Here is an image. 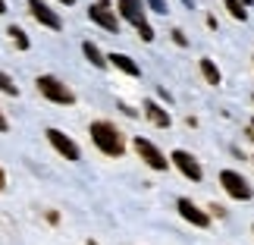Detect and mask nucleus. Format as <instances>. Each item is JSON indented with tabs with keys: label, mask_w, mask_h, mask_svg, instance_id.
<instances>
[{
	"label": "nucleus",
	"mask_w": 254,
	"mask_h": 245,
	"mask_svg": "<svg viewBox=\"0 0 254 245\" xmlns=\"http://www.w3.org/2000/svg\"><path fill=\"white\" fill-rule=\"evenodd\" d=\"M0 91H6V94H13V97L19 94V88L13 85V79H9L6 73H0Z\"/></svg>",
	"instance_id": "obj_17"
},
{
	"label": "nucleus",
	"mask_w": 254,
	"mask_h": 245,
	"mask_svg": "<svg viewBox=\"0 0 254 245\" xmlns=\"http://www.w3.org/2000/svg\"><path fill=\"white\" fill-rule=\"evenodd\" d=\"M251 97H254V94H251Z\"/></svg>",
	"instance_id": "obj_33"
},
{
	"label": "nucleus",
	"mask_w": 254,
	"mask_h": 245,
	"mask_svg": "<svg viewBox=\"0 0 254 245\" xmlns=\"http://www.w3.org/2000/svg\"><path fill=\"white\" fill-rule=\"evenodd\" d=\"M82 51H85V57H88V60H91V63L97 66V70H104V66H107V57H104L101 51H97V44L85 41V44H82Z\"/></svg>",
	"instance_id": "obj_14"
},
{
	"label": "nucleus",
	"mask_w": 254,
	"mask_h": 245,
	"mask_svg": "<svg viewBox=\"0 0 254 245\" xmlns=\"http://www.w3.org/2000/svg\"><path fill=\"white\" fill-rule=\"evenodd\" d=\"M88 19H91V22H97L101 28H107V32L120 35V16L110 9V0H97L94 6H88Z\"/></svg>",
	"instance_id": "obj_4"
},
{
	"label": "nucleus",
	"mask_w": 254,
	"mask_h": 245,
	"mask_svg": "<svg viewBox=\"0 0 254 245\" xmlns=\"http://www.w3.org/2000/svg\"><path fill=\"white\" fill-rule=\"evenodd\" d=\"M38 91H41L47 101H54V104H72L75 101V94H72V88L69 85H63L57 76H38Z\"/></svg>",
	"instance_id": "obj_2"
},
{
	"label": "nucleus",
	"mask_w": 254,
	"mask_h": 245,
	"mask_svg": "<svg viewBox=\"0 0 254 245\" xmlns=\"http://www.w3.org/2000/svg\"><path fill=\"white\" fill-rule=\"evenodd\" d=\"M239 3H242V6H254V0H239Z\"/></svg>",
	"instance_id": "obj_25"
},
{
	"label": "nucleus",
	"mask_w": 254,
	"mask_h": 245,
	"mask_svg": "<svg viewBox=\"0 0 254 245\" xmlns=\"http://www.w3.org/2000/svg\"><path fill=\"white\" fill-rule=\"evenodd\" d=\"M144 116L157 126V129H167V126L173 123V116H170V110H163V107L157 104V101H144Z\"/></svg>",
	"instance_id": "obj_11"
},
{
	"label": "nucleus",
	"mask_w": 254,
	"mask_h": 245,
	"mask_svg": "<svg viewBox=\"0 0 254 245\" xmlns=\"http://www.w3.org/2000/svg\"><path fill=\"white\" fill-rule=\"evenodd\" d=\"M251 233H254V227H251Z\"/></svg>",
	"instance_id": "obj_30"
},
{
	"label": "nucleus",
	"mask_w": 254,
	"mask_h": 245,
	"mask_svg": "<svg viewBox=\"0 0 254 245\" xmlns=\"http://www.w3.org/2000/svg\"><path fill=\"white\" fill-rule=\"evenodd\" d=\"M170 163L185 176V179H191V182H201V179H204L201 163L194 161V154H189V151H182V148H179V151H173V154H170Z\"/></svg>",
	"instance_id": "obj_5"
},
{
	"label": "nucleus",
	"mask_w": 254,
	"mask_h": 245,
	"mask_svg": "<svg viewBox=\"0 0 254 245\" xmlns=\"http://www.w3.org/2000/svg\"><path fill=\"white\" fill-rule=\"evenodd\" d=\"M251 161H254V158H251Z\"/></svg>",
	"instance_id": "obj_32"
},
{
	"label": "nucleus",
	"mask_w": 254,
	"mask_h": 245,
	"mask_svg": "<svg viewBox=\"0 0 254 245\" xmlns=\"http://www.w3.org/2000/svg\"><path fill=\"white\" fill-rule=\"evenodd\" d=\"M207 211H210V214H217V217H226V208H223V204H210Z\"/></svg>",
	"instance_id": "obj_21"
},
{
	"label": "nucleus",
	"mask_w": 254,
	"mask_h": 245,
	"mask_svg": "<svg viewBox=\"0 0 254 245\" xmlns=\"http://www.w3.org/2000/svg\"><path fill=\"white\" fill-rule=\"evenodd\" d=\"M28 13H32V16H35V19H38L41 25L54 28V32H60V28H63V19L57 16L54 9L44 3V0H28Z\"/></svg>",
	"instance_id": "obj_9"
},
{
	"label": "nucleus",
	"mask_w": 254,
	"mask_h": 245,
	"mask_svg": "<svg viewBox=\"0 0 254 245\" xmlns=\"http://www.w3.org/2000/svg\"><path fill=\"white\" fill-rule=\"evenodd\" d=\"M135 151H138V158H141L144 163H148L151 170H167V166H170L167 154H163V151H160V148H157V145H154V142L141 139V135H138V139H135Z\"/></svg>",
	"instance_id": "obj_6"
},
{
	"label": "nucleus",
	"mask_w": 254,
	"mask_h": 245,
	"mask_svg": "<svg viewBox=\"0 0 254 245\" xmlns=\"http://www.w3.org/2000/svg\"><path fill=\"white\" fill-rule=\"evenodd\" d=\"M144 6H151L154 13H163V16H167V9H170L167 0H144Z\"/></svg>",
	"instance_id": "obj_18"
},
{
	"label": "nucleus",
	"mask_w": 254,
	"mask_h": 245,
	"mask_svg": "<svg viewBox=\"0 0 254 245\" xmlns=\"http://www.w3.org/2000/svg\"><path fill=\"white\" fill-rule=\"evenodd\" d=\"M116 3H120V16L126 22H132V25L148 22L144 19V0H116Z\"/></svg>",
	"instance_id": "obj_10"
},
{
	"label": "nucleus",
	"mask_w": 254,
	"mask_h": 245,
	"mask_svg": "<svg viewBox=\"0 0 254 245\" xmlns=\"http://www.w3.org/2000/svg\"><path fill=\"white\" fill-rule=\"evenodd\" d=\"M223 3H226V9H229V16L232 19H239V22H245L248 19V9L239 3V0H223Z\"/></svg>",
	"instance_id": "obj_15"
},
{
	"label": "nucleus",
	"mask_w": 254,
	"mask_h": 245,
	"mask_svg": "<svg viewBox=\"0 0 254 245\" xmlns=\"http://www.w3.org/2000/svg\"><path fill=\"white\" fill-rule=\"evenodd\" d=\"M248 139H251V142H254V120H251V123H248Z\"/></svg>",
	"instance_id": "obj_24"
},
{
	"label": "nucleus",
	"mask_w": 254,
	"mask_h": 245,
	"mask_svg": "<svg viewBox=\"0 0 254 245\" xmlns=\"http://www.w3.org/2000/svg\"><path fill=\"white\" fill-rule=\"evenodd\" d=\"M138 28V35H141V41H154V28L148 22H141V25H135Z\"/></svg>",
	"instance_id": "obj_19"
},
{
	"label": "nucleus",
	"mask_w": 254,
	"mask_h": 245,
	"mask_svg": "<svg viewBox=\"0 0 254 245\" xmlns=\"http://www.w3.org/2000/svg\"><path fill=\"white\" fill-rule=\"evenodd\" d=\"M88 245H97V242H88Z\"/></svg>",
	"instance_id": "obj_29"
},
{
	"label": "nucleus",
	"mask_w": 254,
	"mask_h": 245,
	"mask_svg": "<svg viewBox=\"0 0 254 245\" xmlns=\"http://www.w3.org/2000/svg\"><path fill=\"white\" fill-rule=\"evenodd\" d=\"M176 208H179V214L191 223V227H198V230L210 227V214H207V211H201L191 198H179V201H176Z\"/></svg>",
	"instance_id": "obj_8"
},
{
	"label": "nucleus",
	"mask_w": 254,
	"mask_h": 245,
	"mask_svg": "<svg viewBox=\"0 0 254 245\" xmlns=\"http://www.w3.org/2000/svg\"><path fill=\"white\" fill-rule=\"evenodd\" d=\"M9 129V123H6V116H3V110H0V132H6Z\"/></svg>",
	"instance_id": "obj_22"
},
{
	"label": "nucleus",
	"mask_w": 254,
	"mask_h": 245,
	"mask_svg": "<svg viewBox=\"0 0 254 245\" xmlns=\"http://www.w3.org/2000/svg\"><path fill=\"white\" fill-rule=\"evenodd\" d=\"M251 60H254V57H251Z\"/></svg>",
	"instance_id": "obj_31"
},
{
	"label": "nucleus",
	"mask_w": 254,
	"mask_h": 245,
	"mask_svg": "<svg viewBox=\"0 0 254 245\" xmlns=\"http://www.w3.org/2000/svg\"><path fill=\"white\" fill-rule=\"evenodd\" d=\"M6 35L16 41V47H19V51H28V38H25V32H22L19 25H9V32H6Z\"/></svg>",
	"instance_id": "obj_16"
},
{
	"label": "nucleus",
	"mask_w": 254,
	"mask_h": 245,
	"mask_svg": "<svg viewBox=\"0 0 254 245\" xmlns=\"http://www.w3.org/2000/svg\"><path fill=\"white\" fill-rule=\"evenodd\" d=\"M185 3H189V6H194V0H185Z\"/></svg>",
	"instance_id": "obj_28"
},
{
	"label": "nucleus",
	"mask_w": 254,
	"mask_h": 245,
	"mask_svg": "<svg viewBox=\"0 0 254 245\" xmlns=\"http://www.w3.org/2000/svg\"><path fill=\"white\" fill-rule=\"evenodd\" d=\"M220 185L226 189L229 198H236V201H248L251 195H254L251 182H248L242 173H236V170H223V173H220Z\"/></svg>",
	"instance_id": "obj_3"
},
{
	"label": "nucleus",
	"mask_w": 254,
	"mask_h": 245,
	"mask_svg": "<svg viewBox=\"0 0 254 245\" xmlns=\"http://www.w3.org/2000/svg\"><path fill=\"white\" fill-rule=\"evenodd\" d=\"M173 41L179 44V47H185V44H189V38H185V32H182V28H173Z\"/></svg>",
	"instance_id": "obj_20"
},
{
	"label": "nucleus",
	"mask_w": 254,
	"mask_h": 245,
	"mask_svg": "<svg viewBox=\"0 0 254 245\" xmlns=\"http://www.w3.org/2000/svg\"><path fill=\"white\" fill-rule=\"evenodd\" d=\"M44 135H47V142H51L54 148H57V154H63L66 161H79V158H82L79 145H75V142H72L66 132H60V129H47Z\"/></svg>",
	"instance_id": "obj_7"
},
{
	"label": "nucleus",
	"mask_w": 254,
	"mask_h": 245,
	"mask_svg": "<svg viewBox=\"0 0 254 245\" xmlns=\"http://www.w3.org/2000/svg\"><path fill=\"white\" fill-rule=\"evenodd\" d=\"M107 63L116 66V70H123L126 76H138V73H141V70H138V63H135L129 54H110V57H107Z\"/></svg>",
	"instance_id": "obj_12"
},
{
	"label": "nucleus",
	"mask_w": 254,
	"mask_h": 245,
	"mask_svg": "<svg viewBox=\"0 0 254 245\" xmlns=\"http://www.w3.org/2000/svg\"><path fill=\"white\" fill-rule=\"evenodd\" d=\"M6 13V3H3V0H0V16H3Z\"/></svg>",
	"instance_id": "obj_26"
},
{
	"label": "nucleus",
	"mask_w": 254,
	"mask_h": 245,
	"mask_svg": "<svg viewBox=\"0 0 254 245\" xmlns=\"http://www.w3.org/2000/svg\"><path fill=\"white\" fill-rule=\"evenodd\" d=\"M60 3H66V6H69V3H72V0H60Z\"/></svg>",
	"instance_id": "obj_27"
},
{
	"label": "nucleus",
	"mask_w": 254,
	"mask_h": 245,
	"mask_svg": "<svg viewBox=\"0 0 254 245\" xmlns=\"http://www.w3.org/2000/svg\"><path fill=\"white\" fill-rule=\"evenodd\" d=\"M88 135H91V142L101 148L107 158H123L126 154V142H123V132L116 129L113 123H107V120H97L88 126Z\"/></svg>",
	"instance_id": "obj_1"
},
{
	"label": "nucleus",
	"mask_w": 254,
	"mask_h": 245,
	"mask_svg": "<svg viewBox=\"0 0 254 245\" xmlns=\"http://www.w3.org/2000/svg\"><path fill=\"white\" fill-rule=\"evenodd\" d=\"M6 189V176H3V170H0V192Z\"/></svg>",
	"instance_id": "obj_23"
},
{
	"label": "nucleus",
	"mask_w": 254,
	"mask_h": 245,
	"mask_svg": "<svg viewBox=\"0 0 254 245\" xmlns=\"http://www.w3.org/2000/svg\"><path fill=\"white\" fill-rule=\"evenodd\" d=\"M201 76H204V82H207V85H220V82H223V76H220V70H217V63L207 60V57L201 60Z\"/></svg>",
	"instance_id": "obj_13"
}]
</instances>
